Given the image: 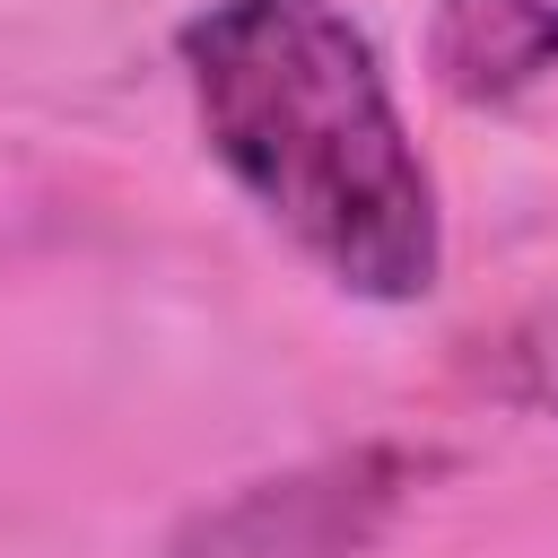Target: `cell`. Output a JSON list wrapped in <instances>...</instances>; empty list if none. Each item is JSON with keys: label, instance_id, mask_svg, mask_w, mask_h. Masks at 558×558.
<instances>
[{"label": "cell", "instance_id": "obj_1", "mask_svg": "<svg viewBox=\"0 0 558 558\" xmlns=\"http://www.w3.org/2000/svg\"><path fill=\"white\" fill-rule=\"evenodd\" d=\"M209 157L349 296L410 305L445 270L436 174L384 52L340 0H209L174 35Z\"/></svg>", "mask_w": 558, "mask_h": 558}, {"label": "cell", "instance_id": "obj_2", "mask_svg": "<svg viewBox=\"0 0 558 558\" xmlns=\"http://www.w3.org/2000/svg\"><path fill=\"white\" fill-rule=\"evenodd\" d=\"M418 480H427V453L349 445L270 480H244L218 506H192L174 523V558H366Z\"/></svg>", "mask_w": 558, "mask_h": 558}, {"label": "cell", "instance_id": "obj_3", "mask_svg": "<svg viewBox=\"0 0 558 558\" xmlns=\"http://www.w3.org/2000/svg\"><path fill=\"white\" fill-rule=\"evenodd\" d=\"M427 70L453 105H514L558 70V0H436Z\"/></svg>", "mask_w": 558, "mask_h": 558}, {"label": "cell", "instance_id": "obj_4", "mask_svg": "<svg viewBox=\"0 0 558 558\" xmlns=\"http://www.w3.org/2000/svg\"><path fill=\"white\" fill-rule=\"evenodd\" d=\"M480 349H488L480 375H488L506 401L558 418V314H523L514 331H497V340H480Z\"/></svg>", "mask_w": 558, "mask_h": 558}]
</instances>
